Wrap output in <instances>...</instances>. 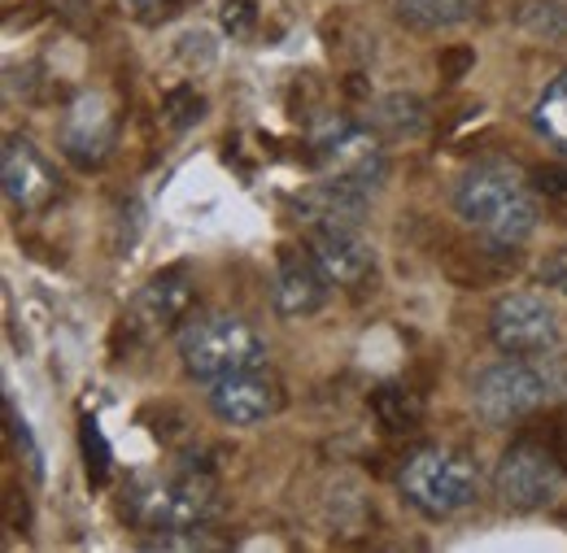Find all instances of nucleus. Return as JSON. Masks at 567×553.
Here are the masks:
<instances>
[{"instance_id": "obj_1", "label": "nucleus", "mask_w": 567, "mask_h": 553, "mask_svg": "<svg viewBox=\"0 0 567 553\" xmlns=\"http://www.w3.org/2000/svg\"><path fill=\"white\" fill-rule=\"evenodd\" d=\"M454 209L476 236H485L489 244H502V249L524 244L542 222L533 179L515 161H502V157H485L463 170L454 188Z\"/></svg>"}, {"instance_id": "obj_2", "label": "nucleus", "mask_w": 567, "mask_h": 553, "mask_svg": "<svg viewBox=\"0 0 567 553\" xmlns=\"http://www.w3.org/2000/svg\"><path fill=\"white\" fill-rule=\"evenodd\" d=\"M175 348H179V366L188 371V379H202V384L267 366V341L258 336V327L223 310L188 319L175 336Z\"/></svg>"}, {"instance_id": "obj_3", "label": "nucleus", "mask_w": 567, "mask_h": 553, "mask_svg": "<svg viewBox=\"0 0 567 553\" xmlns=\"http://www.w3.org/2000/svg\"><path fill=\"white\" fill-rule=\"evenodd\" d=\"M398 488L424 519L441 523L481 497V471L463 449L424 445V449L406 453V462L398 471Z\"/></svg>"}, {"instance_id": "obj_4", "label": "nucleus", "mask_w": 567, "mask_h": 553, "mask_svg": "<svg viewBox=\"0 0 567 553\" xmlns=\"http://www.w3.org/2000/svg\"><path fill=\"white\" fill-rule=\"evenodd\" d=\"M144 532H197L218 514V484L210 471H171L132 488L127 510Z\"/></svg>"}, {"instance_id": "obj_5", "label": "nucleus", "mask_w": 567, "mask_h": 553, "mask_svg": "<svg viewBox=\"0 0 567 553\" xmlns=\"http://www.w3.org/2000/svg\"><path fill=\"white\" fill-rule=\"evenodd\" d=\"M564 488V458L555 445L542 440H515L494 467V497L511 514H537L546 510Z\"/></svg>"}, {"instance_id": "obj_6", "label": "nucleus", "mask_w": 567, "mask_h": 553, "mask_svg": "<svg viewBox=\"0 0 567 553\" xmlns=\"http://www.w3.org/2000/svg\"><path fill=\"white\" fill-rule=\"evenodd\" d=\"M550 397V375L528 357H506L472 379V410L485 427H511L537 415Z\"/></svg>"}, {"instance_id": "obj_7", "label": "nucleus", "mask_w": 567, "mask_h": 553, "mask_svg": "<svg viewBox=\"0 0 567 553\" xmlns=\"http://www.w3.org/2000/svg\"><path fill=\"white\" fill-rule=\"evenodd\" d=\"M489 341L506 357H546L564 341L559 310L542 292H506L489 310Z\"/></svg>"}, {"instance_id": "obj_8", "label": "nucleus", "mask_w": 567, "mask_h": 553, "mask_svg": "<svg viewBox=\"0 0 567 553\" xmlns=\"http://www.w3.org/2000/svg\"><path fill=\"white\" fill-rule=\"evenodd\" d=\"M114 136H118V123H114V109L101 92L74 96L71 109L62 114V127H58L62 157L79 170H101L114 153Z\"/></svg>"}, {"instance_id": "obj_9", "label": "nucleus", "mask_w": 567, "mask_h": 553, "mask_svg": "<svg viewBox=\"0 0 567 553\" xmlns=\"http://www.w3.org/2000/svg\"><path fill=\"white\" fill-rule=\"evenodd\" d=\"M206 406L218 422L227 427H258L267 418L280 415L284 406V388L280 379L258 366V371H236L227 379H214L210 393H206Z\"/></svg>"}, {"instance_id": "obj_10", "label": "nucleus", "mask_w": 567, "mask_h": 553, "mask_svg": "<svg viewBox=\"0 0 567 553\" xmlns=\"http://www.w3.org/2000/svg\"><path fill=\"white\" fill-rule=\"evenodd\" d=\"M319 166L323 175L350 179L362 188H380V179L389 175V153L384 136L375 127H358V123H337L328 136L319 139Z\"/></svg>"}, {"instance_id": "obj_11", "label": "nucleus", "mask_w": 567, "mask_h": 553, "mask_svg": "<svg viewBox=\"0 0 567 553\" xmlns=\"http://www.w3.org/2000/svg\"><path fill=\"white\" fill-rule=\"evenodd\" d=\"M0 179H4V197L13 209H44L58 197V170L49 166V157L31 144L27 136H9L0 148Z\"/></svg>"}, {"instance_id": "obj_12", "label": "nucleus", "mask_w": 567, "mask_h": 553, "mask_svg": "<svg viewBox=\"0 0 567 553\" xmlns=\"http://www.w3.org/2000/svg\"><path fill=\"white\" fill-rule=\"evenodd\" d=\"M367 206H371V188L350 184V179H337V175H323L319 184H310L306 192L292 197V209H297V218H301L306 231L358 227Z\"/></svg>"}, {"instance_id": "obj_13", "label": "nucleus", "mask_w": 567, "mask_h": 553, "mask_svg": "<svg viewBox=\"0 0 567 553\" xmlns=\"http://www.w3.org/2000/svg\"><path fill=\"white\" fill-rule=\"evenodd\" d=\"M310 258L328 275L332 288H362L375 275V244L362 240L358 227H328L310 231Z\"/></svg>"}, {"instance_id": "obj_14", "label": "nucleus", "mask_w": 567, "mask_h": 553, "mask_svg": "<svg viewBox=\"0 0 567 553\" xmlns=\"http://www.w3.org/2000/svg\"><path fill=\"white\" fill-rule=\"evenodd\" d=\"M332 283L315 267V258H284L271 279V310L280 319H310L328 305Z\"/></svg>"}, {"instance_id": "obj_15", "label": "nucleus", "mask_w": 567, "mask_h": 553, "mask_svg": "<svg viewBox=\"0 0 567 553\" xmlns=\"http://www.w3.org/2000/svg\"><path fill=\"white\" fill-rule=\"evenodd\" d=\"M188 305H193V279H188L184 267H166V271H157L141 288L136 319H141V327H148V332H162V327L179 323L188 314Z\"/></svg>"}, {"instance_id": "obj_16", "label": "nucleus", "mask_w": 567, "mask_h": 553, "mask_svg": "<svg viewBox=\"0 0 567 553\" xmlns=\"http://www.w3.org/2000/svg\"><path fill=\"white\" fill-rule=\"evenodd\" d=\"M485 0H393L398 18L415 31H450L481 13Z\"/></svg>"}, {"instance_id": "obj_17", "label": "nucleus", "mask_w": 567, "mask_h": 553, "mask_svg": "<svg viewBox=\"0 0 567 553\" xmlns=\"http://www.w3.org/2000/svg\"><path fill=\"white\" fill-rule=\"evenodd\" d=\"M427 123V105L411 92H393L384 101L371 105V127L384 139H402V136H420Z\"/></svg>"}, {"instance_id": "obj_18", "label": "nucleus", "mask_w": 567, "mask_h": 553, "mask_svg": "<svg viewBox=\"0 0 567 553\" xmlns=\"http://www.w3.org/2000/svg\"><path fill=\"white\" fill-rule=\"evenodd\" d=\"M533 127L550 148H559L567 157V70L542 87V96L533 105Z\"/></svg>"}, {"instance_id": "obj_19", "label": "nucleus", "mask_w": 567, "mask_h": 553, "mask_svg": "<svg viewBox=\"0 0 567 553\" xmlns=\"http://www.w3.org/2000/svg\"><path fill=\"white\" fill-rule=\"evenodd\" d=\"M371 415L380 418L384 431H415L424 422V401H420V393H411L402 384H384L371 397Z\"/></svg>"}, {"instance_id": "obj_20", "label": "nucleus", "mask_w": 567, "mask_h": 553, "mask_svg": "<svg viewBox=\"0 0 567 553\" xmlns=\"http://www.w3.org/2000/svg\"><path fill=\"white\" fill-rule=\"evenodd\" d=\"M218 22H223V31L231 40H249L254 27H258V0H223Z\"/></svg>"}, {"instance_id": "obj_21", "label": "nucleus", "mask_w": 567, "mask_h": 553, "mask_svg": "<svg viewBox=\"0 0 567 553\" xmlns=\"http://www.w3.org/2000/svg\"><path fill=\"white\" fill-rule=\"evenodd\" d=\"M166 114H171V123H175V127H188V123H202L206 101H202L193 87H175V92L166 96Z\"/></svg>"}, {"instance_id": "obj_22", "label": "nucleus", "mask_w": 567, "mask_h": 553, "mask_svg": "<svg viewBox=\"0 0 567 553\" xmlns=\"http://www.w3.org/2000/svg\"><path fill=\"white\" fill-rule=\"evenodd\" d=\"M533 188H537V197H546L555 206H567V166H542V170H533Z\"/></svg>"}, {"instance_id": "obj_23", "label": "nucleus", "mask_w": 567, "mask_h": 553, "mask_svg": "<svg viewBox=\"0 0 567 553\" xmlns=\"http://www.w3.org/2000/svg\"><path fill=\"white\" fill-rule=\"evenodd\" d=\"M123 4H127L136 18H157V13H171L179 0H123Z\"/></svg>"}]
</instances>
